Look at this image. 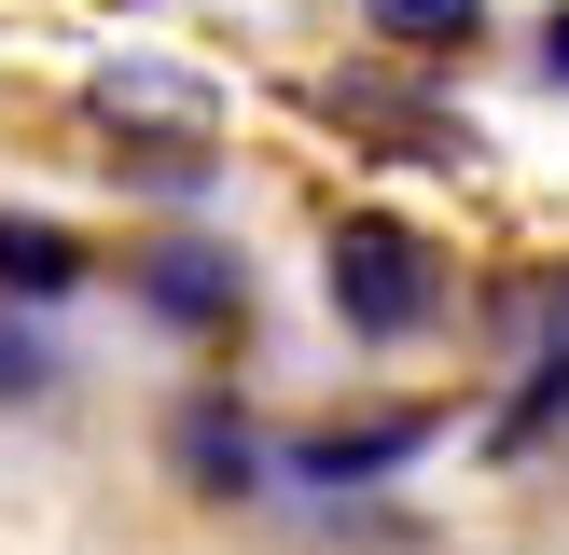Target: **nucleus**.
Returning a JSON list of instances; mask_svg holds the SVG:
<instances>
[{
  "mask_svg": "<svg viewBox=\"0 0 569 555\" xmlns=\"http://www.w3.org/2000/svg\"><path fill=\"white\" fill-rule=\"evenodd\" d=\"M0 292H14V305H56V292H83V236H56V222L0 209Z\"/></svg>",
  "mask_w": 569,
  "mask_h": 555,
  "instance_id": "39448f33",
  "label": "nucleus"
},
{
  "mask_svg": "<svg viewBox=\"0 0 569 555\" xmlns=\"http://www.w3.org/2000/svg\"><path fill=\"white\" fill-rule=\"evenodd\" d=\"M361 14H376L389 42H417V56H445V42H472V28H487V0H361Z\"/></svg>",
  "mask_w": 569,
  "mask_h": 555,
  "instance_id": "423d86ee",
  "label": "nucleus"
},
{
  "mask_svg": "<svg viewBox=\"0 0 569 555\" xmlns=\"http://www.w3.org/2000/svg\"><path fill=\"white\" fill-rule=\"evenodd\" d=\"M333 320L361 333V347H403V333L445 320V250L417 236V222H333Z\"/></svg>",
  "mask_w": 569,
  "mask_h": 555,
  "instance_id": "f257e3e1",
  "label": "nucleus"
},
{
  "mask_svg": "<svg viewBox=\"0 0 569 555\" xmlns=\"http://www.w3.org/2000/svg\"><path fill=\"white\" fill-rule=\"evenodd\" d=\"M542 70H556V83H569V0H556V28H542Z\"/></svg>",
  "mask_w": 569,
  "mask_h": 555,
  "instance_id": "6e6552de",
  "label": "nucleus"
},
{
  "mask_svg": "<svg viewBox=\"0 0 569 555\" xmlns=\"http://www.w3.org/2000/svg\"><path fill=\"white\" fill-rule=\"evenodd\" d=\"M42 375H56V361H42V333H14V320H0V403H28Z\"/></svg>",
  "mask_w": 569,
  "mask_h": 555,
  "instance_id": "0eeeda50",
  "label": "nucleus"
},
{
  "mask_svg": "<svg viewBox=\"0 0 569 555\" xmlns=\"http://www.w3.org/2000/svg\"><path fill=\"white\" fill-rule=\"evenodd\" d=\"M181 472H194L209 500H250V486H264V444H250V416H237V403H194V416H181Z\"/></svg>",
  "mask_w": 569,
  "mask_h": 555,
  "instance_id": "20e7f679",
  "label": "nucleus"
},
{
  "mask_svg": "<svg viewBox=\"0 0 569 555\" xmlns=\"http://www.w3.org/2000/svg\"><path fill=\"white\" fill-rule=\"evenodd\" d=\"M417 444H431V416H361V431H306L292 472L306 486H376V472H403Z\"/></svg>",
  "mask_w": 569,
  "mask_h": 555,
  "instance_id": "7ed1b4c3",
  "label": "nucleus"
},
{
  "mask_svg": "<svg viewBox=\"0 0 569 555\" xmlns=\"http://www.w3.org/2000/svg\"><path fill=\"white\" fill-rule=\"evenodd\" d=\"M139 305H153V320H181V333H222V320H237V305H250V278H237V250H209V236H153V250H139Z\"/></svg>",
  "mask_w": 569,
  "mask_h": 555,
  "instance_id": "f03ea898",
  "label": "nucleus"
}]
</instances>
